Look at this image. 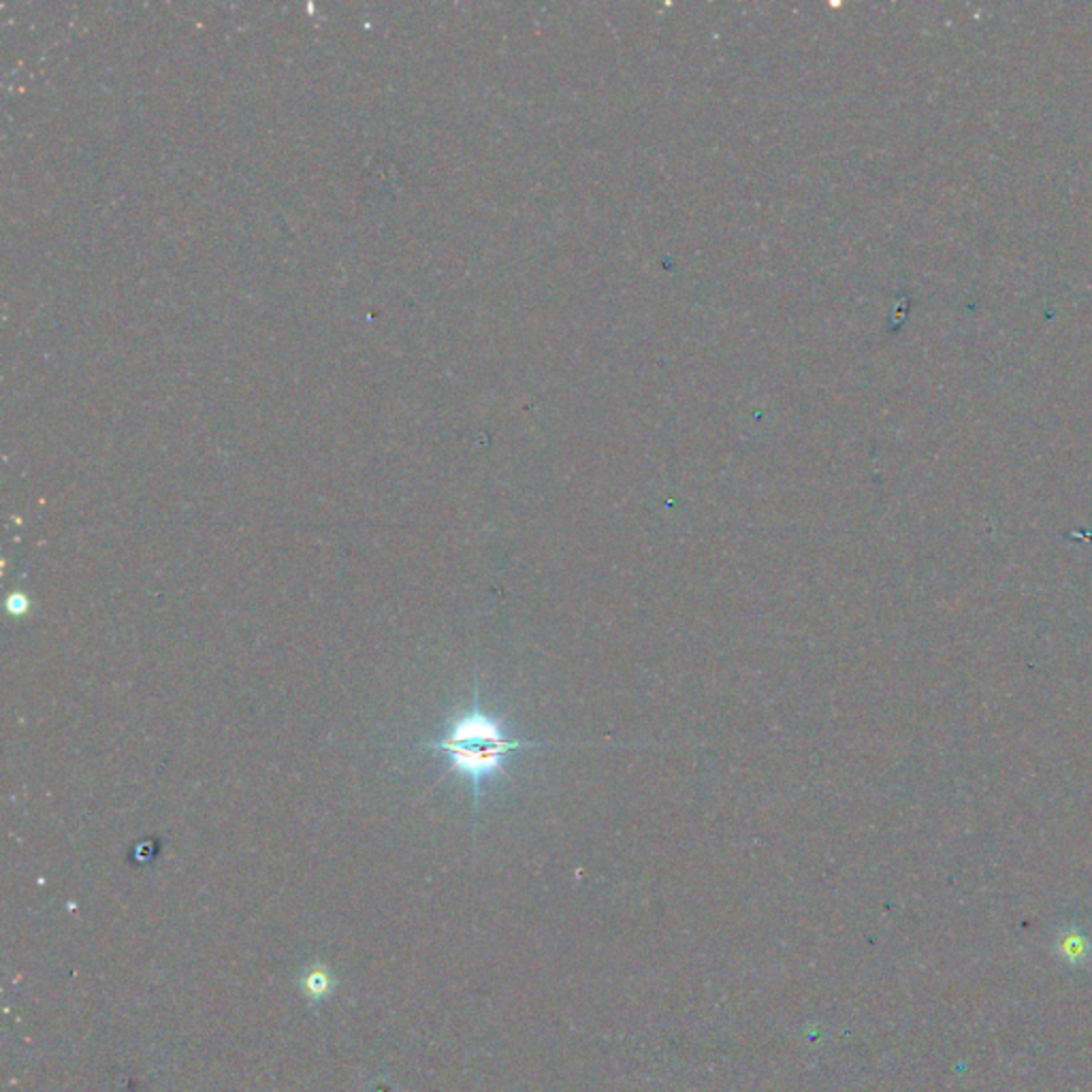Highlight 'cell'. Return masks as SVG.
<instances>
[{
  "mask_svg": "<svg viewBox=\"0 0 1092 1092\" xmlns=\"http://www.w3.org/2000/svg\"><path fill=\"white\" fill-rule=\"evenodd\" d=\"M546 744L553 747L557 742L525 741L508 735L504 721L480 706V692L476 685L474 703L468 710L451 719L444 735L428 747L446 755V773H457L469 781L474 809L478 814L482 785L507 773L508 755L527 747Z\"/></svg>",
  "mask_w": 1092,
  "mask_h": 1092,
  "instance_id": "obj_1",
  "label": "cell"
},
{
  "mask_svg": "<svg viewBox=\"0 0 1092 1092\" xmlns=\"http://www.w3.org/2000/svg\"><path fill=\"white\" fill-rule=\"evenodd\" d=\"M1056 949H1058L1060 958L1073 967H1080V965L1091 960V939L1078 926H1069V929L1060 931L1058 941H1056Z\"/></svg>",
  "mask_w": 1092,
  "mask_h": 1092,
  "instance_id": "obj_2",
  "label": "cell"
},
{
  "mask_svg": "<svg viewBox=\"0 0 1092 1092\" xmlns=\"http://www.w3.org/2000/svg\"><path fill=\"white\" fill-rule=\"evenodd\" d=\"M26 608H29V600H26V595H24V593H11V595H9V600H7V611H9L11 615H22V613H26Z\"/></svg>",
  "mask_w": 1092,
  "mask_h": 1092,
  "instance_id": "obj_3",
  "label": "cell"
}]
</instances>
